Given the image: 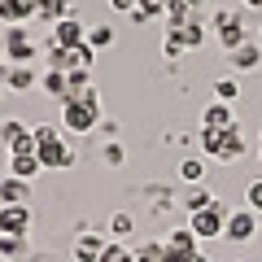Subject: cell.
I'll list each match as a JSON object with an SVG mask.
<instances>
[{
	"label": "cell",
	"mask_w": 262,
	"mask_h": 262,
	"mask_svg": "<svg viewBox=\"0 0 262 262\" xmlns=\"http://www.w3.org/2000/svg\"><path fill=\"white\" fill-rule=\"evenodd\" d=\"M96 122H101V101H96L92 88H88L83 96H70V101H61V127H66V131L88 136Z\"/></svg>",
	"instance_id": "obj_1"
},
{
	"label": "cell",
	"mask_w": 262,
	"mask_h": 262,
	"mask_svg": "<svg viewBox=\"0 0 262 262\" xmlns=\"http://www.w3.org/2000/svg\"><path fill=\"white\" fill-rule=\"evenodd\" d=\"M31 131H35V153H39V162H44V170L75 166V149H70L53 127H31Z\"/></svg>",
	"instance_id": "obj_2"
},
{
	"label": "cell",
	"mask_w": 262,
	"mask_h": 262,
	"mask_svg": "<svg viewBox=\"0 0 262 262\" xmlns=\"http://www.w3.org/2000/svg\"><path fill=\"white\" fill-rule=\"evenodd\" d=\"M201 149H206V158H214V162H236L245 153V140H241V131H210V127H201Z\"/></svg>",
	"instance_id": "obj_3"
},
{
	"label": "cell",
	"mask_w": 262,
	"mask_h": 262,
	"mask_svg": "<svg viewBox=\"0 0 262 262\" xmlns=\"http://www.w3.org/2000/svg\"><path fill=\"white\" fill-rule=\"evenodd\" d=\"M227 219H232V210H227L223 201H210L206 210H196V214L188 219V227L196 232V241H214V236L227 232Z\"/></svg>",
	"instance_id": "obj_4"
},
{
	"label": "cell",
	"mask_w": 262,
	"mask_h": 262,
	"mask_svg": "<svg viewBox=\"0 0 262 262\" xmlns=\"http://www.w3.org/2000/svg\"><path fill=\"white\" fill-rule=\"evenodd\" d=\"M48 44H57V48H83L88 44V31H83V22L70 13V18H61L53 27V35H48Z\"/></svg>",
	"instance_id": "obj_5"
},
{
	"label": "cell",
	"mask_w": 262,
	"mask_h": 262,
	"mask_svg": "<svg viewBox=\"0 0 262 262\" xmlns=\"http://www.w3.org/2000/svg\"><path fill=\"white\" fill-rule=\"evenodd\" d=\"M227 241H236V245H245V241H253L258 236V214H253L249 206L245 210H232V219H227Z\"/></svg>",
	"instance_id": "obj_6"
},
{
	"label": "cell",
	"mask_w": 262,
	"mask_h": 262,
	"mask_svg": "<svg viewBox=\"0 0 262 262\" xmlns=\"http://www.w3.org/2000/svg\"><path fill=\"white\" fill-rule=\"evenodd\" d=\"M5 57H9L13 66H27L31 57H35V44H31V35L22 27H9L5 31Z\"/></svg>",
	"instance_id": "obj_7"
},
{
	"label": "cell",
	"mask_w": 262,
	"mask_h": 262,
	"mask_svg": "<svg viewBox=\"0 0 262 262\" xmlns=\"http://www.w3.org/2000/svg\"><path fill=\"white\" fill-rule=\"evenodd\" d=\"M214 27H219V44H223L227 53H236V48H241L245 39H249V35H245V27H241V18H236V13H223V9H219Z\"/></svg>",
	"instance_id": "obj_8"
},
{
	"label": "cell",
	"mask_w": 262,
	"mask_h": 262,
	"mask_svg": "<svg viewBox=\"0 0 262 262\" xmlns=\"http://www.w3.org/2000/svg\"><path fill=\"white\" fill-rule=\"evenodd\" d=\"M0 140H5L9 153H35V131L22 127V122H5L0 127Z\"/></svg>",
	"instance_id": "obj_9"
},
{
	"label": "cell",
	"mask_w": 262,
	"mask_h": 262,
	"mask_svg": "<svg viewBox=\"0 0 262 262\" xmlns=\"http://www.w3.org/2000/svg\"><path fill=\"white\" fill-rule=\"evenodd\" d=\"M0 232L5 236H27L31 232V210L27 206H0Z\"/></svg>",
	"instance_id": "obj_10"
},
{
	"label": "cell",
	"mask_w": 262,
	"mask_h": 262,
	"mask_svg": "<svg viewBox=\"0 0 262 262\" xmlns=\"http://www.w3.org/2000/svg\"><path fill=\"white\" fill-rule=\"evenodd\" d=\"M31 18H35V5L31 0H0V22L5 27H22Z\"/></svg>",
	"instance_id": "obj_11"
},
{
	"label": "cell",
	"mask_w": 262,
	"mask_h": 262,
	"mask_svg": "<svg viewBox=\"0 0 262 262\" xmlns=\"http://www.w3.org/2000/svg\"><path fill=\"white\" fill-rule=\"evenodd\" d=\"M39 170H44L39 153H9V175L13 179H35Z\"/></svg>",
	"instance_id": "obj_12"
},
{
	"label": "cell",
	"mask_w": 262,
	"mask_h": 262,
	"mask_svg": "<svg viewBox=\"0 0 262 262\" xmlns=\"http://www.w3.org/2000/svg\"><path fill=\"white\" fill-rule=\"evenodd\" d=\"M206 127H210V131H232V127H236L232 105H227V101H214V105L206 110Z\"/></svg>",
	"instance_id": "obj_13"
},
{
	"label": "cell",
	"mask_w": 262,
	"mask_h": 262,
	"mask_svg": "<svg viewBox=\"0 0 262 262\" xmlns=\"http://www.w3.org/2000/svg\"><path fill=\"white\" fill-rule=\"evenodd\" d=\"M232 66H236V70H258V66H262V44L245 39V44L232 53Z\"/></svg>",
	"instance_id": "obj_14"
},
{
	"label": "cell",
	"mask_w": 262,
	"mask_h": 262,
	"mask_svg": "<svg viewBox=\"0 0 262 262\" xmlns=\"http://www.w3.org/2000/svg\"><path fill=\"white\" fill-rule=\"evenodd\" d=\"M35 18L57 27L61 18H70V0H35Z\"/></svg>",
	"instance_id": "obj_15"
},
{
	"label": "cell",
	"mask_w": 262,
	"mask_h": 262,
	"mask_svg": "<svg viewBox=\"0 0 262 262\" xmlns=\"http://www.w3.org/2000/svg\"><path fill=\"white\" fill-rule=\"evenodd\" d=\"M27 192H31V184L27 179H5V184H0V201H5V206H27Z\"/></svg>",
	"instance_id": "obj_16"
},
{
	"label": "cell",
	"mask_w": 262,
	"mask_h": 262,
	"mask_svg": "<svg viewBox=\"0 0 262 262\" xmlns=\"http://www.w3.org/2000/svg\"><path fill=\"white\" fill-rule=\"evenodd\" d=\"M101 253H105V241L101 236H79V245H75V262H101Z\"/></svg>",
	"instance_id": "obj_17"
},
{
	"label": "cell",
	"mask_w": 262,
	"mask_h": 262,
	"mask_svg": "<svg viewBox=\"0 0 262 262\" xmlns=\"http://www.w3.org/2000/svg\"><path fill=\"white\" fill-rule=\"evenodd\" d=\"M166 5H170V0H136L131 18H136V22H153V18H162V13H166Z\"/></svg>",
	"instance_id": "obj_18"
},
{
	"label": "cell",
	"mask_w": 262,
	"mask_h": 262,
	"mask_svg": "<svg viewBox=\"0 0 262 262\" xmlns=\"http://www.w3.org/2000/svg\"><path fill=\"white\" fill-rule=\"evenodd\" d=\"M166 22H170V31L188 27V22H192V5H188V0H170L166 5Z\"/></svg>",
	"instance_id": "obj_19"
},
{
	"label": "cell",
	"mask_w": 262,
	"mask_h": 262,
	"mask_svg": "<svg viewBox=\"0 0 262 262\" xmlns=\"http://www.w3.org/2000/svg\"><path fill=\"white\" fill-rule=\"evenodd\" d=\"M166 245H170V249H192V253H201V249H196V232H192V227H175V232L166 236Z\"/></svg>",
	"instance_id": "obj_20"
},
{
	"label": "cell",
	"mask_w": 262,
	"mask_h": 262,
	"mask_svg": "<svg viewBox=\"0 0 262 262\" xmlns=\"http://www.w3.org/2000/svg\"><path fill=\"white\" fill-rule=\"evenodd\" d=\"M22 253H27V236H5L0 232V258H22Z\"/></svg>",
	"instance_id": "obj_21"
},
{
	"label": "cell",
	"mask_w": 262,
	"mask_h": 262,
	"mask_svg": "<svg viewBox=\"0 0 262 262\" xmlns=\"http://www.w3.org/2000/svg\"><path fill=\"white\" fill-rule=\"evenodd\" d=\"M5 83H9L13 92H27V88L35 83V75H31V66H13L9 75H5Z\"/></svg>",
	"instance_id": "obj_22"
},
{
	"label": "cell",
	"mask_w": 262,
	"mask_h": 262,
	"mask_svg": "<svg viewBox=\"0 0 262 262\" xmlns=\"http://www.w3.org/2000/svg\"><path fill=\"white\" fill-rule=\"evenodd\" d=\"M201 175H206V162L201 158H184L179 162V179H184V184H201Z\"/></svg>",
	"instance_id": "obj_23"
},
{
	"label": "cell",
	"mask_w": 262,
	"mask_h": 262,
	"mask_svg": "<svg viewBox=\"0 0 262 262\" xmlns=\"http://www.w3.org/2000/svg\"><path fill=\"white\" fill-rule=\"evenodd\" d=\"M101 262H136V249H127L122 241H114V245H105Z\"/></svg>",
	"instance_id": "obj_24"
},
{
	"label": "cell",
	"mask_w": 262,
	"mask_h": 262,
	"mask_svg": "<svg viewBox=\"0 0 262 262\" xmlns=\"http://www.w3.org/2000/svg\"><path fill=\"white\" fill-rule=\"evenodd\" d=\"M245 206H249L253 214H262V179H249V184H245Z\"/></svg>",
	"instance_id": "obj_25"
},
{
	"label": "cell",
	"mask_w": 262,
	"mask_h": 262,
	"mask_svg": "<svg viewBox=\"0 0 262 262\" xmlns=\"http://www.w3.org/2000/svg\"><path fill=\"white\" fill-rule=\"evenodd\" d=\"M236 96H241V88H236V79H219V83H214V101H227V105H232Z\"/></svg>",
	"instance_id": "obj_26"
},
{
	"label": "cell",
	"mask_w": 262,
	"mask_h": 262,
	"mask_svg": "<svg viewBox=\"0 0 262 262\" xmlns=\"http://www.w3.org/2000/svg\"><path fill=\"white\" fill-rule=\"evenodd\" d=\"M114 44V31L110 27H92L88 31V48H110Z\"/></svg>",
	"instance_id": "obj_27"
},
{
	"label": "cell",
	"mask_w": 262,
	"mask_h": 262,
	"mask_svg": "<svg viewBox=\"0 0 262 262\" xmlns=\"http://www.w3.org/2000/svg\"><path fill=\"white\" fill-rule=\"evenodd\" d=\"M184 48H188V39H184V27H175V31L166 35V57H179Z\"/></svg>",
	"instance_id": "obj_28"
},
{
	"label": "cell",
	"mask_w": 262,
	"mask_h": 262,
	"mask_svg": "<svg viewBox=\"0 0 262 262\" xmlns=\"http://www.w3.org/2000/svg\"><path fill=\"white\" fill-rule=\"evenodd\" d=\"M184 39H188V48H201V39H206V27H201V22H188V27H184Z\"/></svg>",
	"instance_id": "obj_29"
},
{
	"label": "cell",
	"mask_w": 262,
	"mask_h": 262,
	"mask_svg": "<svg viewBox=\"0 0 262 262\" xmlns=\"http://www.w3.org/2000/svg\"><path fill=\"white\" fill-rule=\"evenodd\" d=\"M127 232H131V214H114L110 219V236H114V241H122Z\"/></svg>",
	"instance_id": "obj_30"
},
{
	"label": "cell",
	"mask_w": 262,
	"mask_h": 262,
	"mask_svg": "<svg viewBox=\"0 0 262 262\" xmlns=\"http://www.w3.org/2000/svg\"><path fill=\"white\" fill-rule=\"evenodd\" d=\"M206 206H210L206 188H196V184H192V192H188V210H192V214H196V210H206Z\"/></svg>",
	"instance_id": "obj_31"
},
{
	"label": "cell",
	"mask_w": 262,
	"mask_h": 262,
	"mask_svg": "<svg viewBox=\"0 0 262 262\" xmlns=\"http://www.w3.org/2000/svg\"><path fill=\"white\" fill-rule=\"evenodd\" d=\"M192 258H201V253H192V249H170V245H166V253H162V262H192Z\"/></svg>",
	"instance_id": "obj_32"
},
{
	"label": "cell",
	"mask_w": 262,
	"mask_h": 262,
	"mask_svg": "<svg viewBox=\"0 0 262 262\" xmlns=\"http://www.w3.org/2000/svg\"><path fill=\"white\" fill-rule=\"evenodd\" d=\"M110 9H127L131 13V9H136V0H110Z\"/></svg>",
	"instance_id": "obj_33"
},
{
	"label": "cell",
	"mask_w": 262,
	"mask_h": 262,
	"mask_svg": "<svg viewBox=\"0 0 262 262\" xmlns=\"http://www.w3.org/2000/svg\"><path fill=\"white\" fill-rule=\"evenodd\" d=\"M245 5H249V9H262V0H245Z\"/></svg>",
	"instance_id": "obj_34"
},
{
	"label": "cell",
	"mask_w": 262,
	"mask_h": 262,
	"mask_svg": "<svg viewBox=\"0 0 262 262\" xmlns=\"http://www.w3.org/2000/svg\"><path fill=\"white\" fill-rule=\"evenodd\" d=\"M0 57H5V35H0Z\"/></svg>",
	"instance_id": "obj_35"
},
{
	"label": "cell",
	"mask_w": 262,
	"mask_h": 262,
	"mask_svg": "<svg viewBox=\"0 0 262 262\" xmlns=\"http://www.w3.org/2000/svg\"><path fill=\"white\" fill-rule=\"evenodd\" d=\"M192 262H210V258H206V253H201V258H192Z\"/></svg>",
	"instance_id": "obj_36"
},
{
	"label": "cell",
	"mask_w": 262,
	"mask_h": 262,
	"mask_svg": "<svg viewBox=\"0 0 262 262\" xmlns=\"http://www.w3.org/2000/svg\"><path fill=\"white\" fill-rule=\"evenodd\" d=\"M0 262H9V258H0Z\"/></svg>",
	"instance_id": "obj_37"
},
{
	"label": "cell",
	"mask_w": 262,
	"mask_h": 262,
	"mask_svg": "<svg viewBox=\"0 0 262 262\" xmlns=\"http://www.w3.org/2000/svg\"><path fill=\"white\" fill-rule=\"evenodd\" d=\"M31 5H35V0H31Z\"/></svg>",
	"instance_id": "obj_38"
}]
</instances>
